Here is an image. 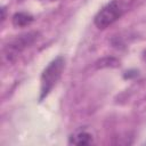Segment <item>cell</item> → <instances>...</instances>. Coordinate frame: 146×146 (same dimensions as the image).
<instances>
[{
  "label": "cell",
  "instance_id": "obj_1",
  "mask_svg": "<svg viewBox=\"0 0 146 146\" xmlns=\"http://www.w3.org/2000/svg\"><path fill=\"white\" fill-rule=\"evenodd\" d=\"M64 67L65 59L63 56H58L54 60H51L48 66L43 70L40 78V100L46 98L52 90V88L56 86V83L62 76Z\"/></svg>",
  "mask_w": 146,
  "mask_h": 146
},
{
  "label": "cell",
  "instance_id": "obj_2",
  "mask_svg": "<svg viewBox=\"0 0 146 146\" xmlns=\"http://www.w3.org/2000/svg\"><path fill=\"white\" fill-rule=\"evenodd\" d=\"M38 38H39V32H35V31L15 36L5 46L3 52H2L3 58L8 63L15 60L17 56L22 51H24L26 48H29L31 44H33L38 40Z\"/></svg>",
  "mask_w": 146,
  "mask_h": 146
},
{
  "label": "cell",
  "instance_id": "obj_3",
  "mask_svg": "<svg viewBox=\"0 0 146 146\" xmlns=\"http://www.w3.org/2000/svg\"><path fill=\"white\" fill-rule=\"evenodd\" d=\"M122 15V7L119 1L113 0L105 5L95 16L94 23L99 30H105L115 23Z\"/></svg>",
  "mask_w": 146,
  "mask_h": 146
},
{
  "label": "cell",
  "instance_id": "obj_4",
  "mask_svg": "<svg viewBox=\"0 0 146 146\" xmlns=\"http://www.w3.org/2000/svg\"><path fill=\"white\" fill-rule=\"evenodd\" d=\"M92 143V136L86 130H78L68 138V144L73 145H89Z\"/></svg>",
  "mask_w": 146,
  "mask_h": 146
},
{
  "label": "cell",
  "instance_id": "obj_5",
  "mask_svg": "<svg viewBox=\"0 0 146 146\" xmlns=\"http://www.w3.org/2000/svg\"><path fill=\"white\" fill-rule=\"evenodd\" d=\"M33 21H34V17L31 14L24 13V11H19V13L14 14V16L11 18L13 25L15 27H24V26H27Z\"/></svg>",
  "mask_w": 146,
  "mask_h": 146
},
{
  "label": "cell",
  "instance_id": "obj_6",
  "mask_svg": "<svg viewBox=\"0 0 146 146\" xmlns=\"http://www.w3.org/2000/svg\"><path fill=\"white\" fill-rule=\"evenodd\" d=\"M117 65H119V60L113 58V57H111V58L106 57V58H103L96 63V66L100 67V68H103V67H116Z\"/></svg>",
  "mask_w": 146,
  "mask_h": 146
},
{
  "label": "cell",
  "instance_id": "obj_7",
  "mask_svg": "<svg viewBox=\"0 0 146 146\" xmlns=\"http://www.w3.org/2000/svg\"><path fill=\"white\" fill-rule=\"evenodd\" d=\"M5 18H6V8L2 7V8H1V21L3 22Z\"/></svg>",
  "mask_w": 146,
  "mask_h": 146
},
{
  "label": "cell",
  "instance_id": "obj_8",
  "mask_svg": "<svg viewBox=\"0 0 146 146\" xmlns=\"http://www.w3.org/2000/svg\"><path fill=\"white\" fill-rule=\"evenodd\" d=\"M143 59H144V60L146 62V50H145V51L143 52Z\"/></svg>",
  "mask_w": 146,
  "mask_h": 146
}]
</instances>
